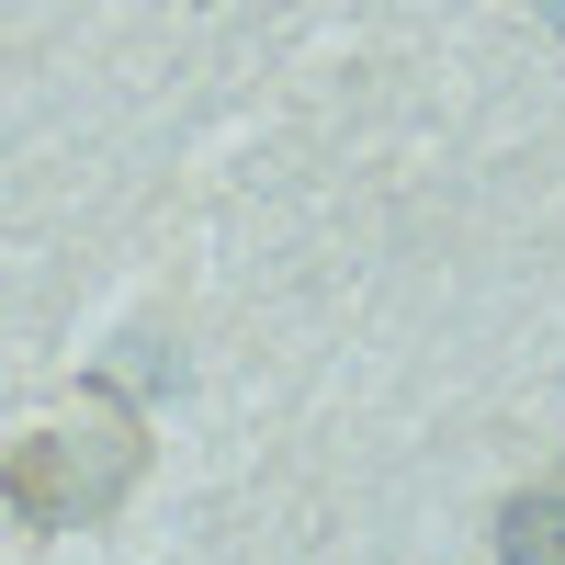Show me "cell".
<instances>
[{"mask_svg":"<svg viewBox=\"0 0 565 565\" xmlns=\"http://www.w3.org/2000/svg\"><path fill=\"white\" fill-rule=\"evenodd\" d=\"M148 476V430L136 407H90V418H57V430H23L12 463H0V509L23 532H90L114 521Z\"/></svg>","mask_w":565,"mask_h":565,"instance_id":"cell-1","label":"cell"},{"mask_svg":"<svg viewBox=\"0 0 565 565\" xmlns=\"http://www.w3.org/2000/svg\"><path fill=\"white\" fill-rule=\"evenodd\" d=\"M532 12H543V23H554V34H565V0H532Z\"/></svg>","mask_w":565,"mask_h":565,"instance_id":"cell-3","label":"cell"},{"mask_svg":"<svg viewBox=\"0 0 565 565\" xmlns=\"http://www.w3.org/2000/svg\"><path fill=\"white\" fill-rule=\"evenodd\" d=\"M487 543H498V565H565V487H521V498H498Z\"/></svg>","mask_w":565,"mask_h":565,"instance_id":"cell-2","label":"cell"}]
</instances>
